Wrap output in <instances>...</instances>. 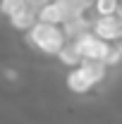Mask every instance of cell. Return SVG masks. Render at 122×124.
I'll return each instance as SVG.
<instances>
[{"mask_svg": "<svg viewBox=\"0 0 122 124\" xmlns=\"http://www.w3.org/2000/svg\"><path fill=\"white\" fill-rule=\"evenodd\" d=\"M29 43H34L46 55H58L62 48L67 46V36H65L62 26H50V24L36 22L29 29Z\"/></svg>", "mask_w": 122, "mask_h": 124, "instance_id": "cell-1", "label": "cell"}, {"mask_svg": "<svg viewBox=\"0 0 122 124\" xmlns=\"http://www.w3.org/2000/svg\"><path fill=\"white\" fill-rule=\"evenodd\" d=\"M91 33L96 38L105 41L110 46H117L122 43V17H96L91 22Z\"/></svg>", "mask_w": 122, "mask_h": 124, "instance_id": "cell-2", "label": "cell"}, {"mask_svg": "<svg viewBox=\"0 0 122 124\" xmlns=\"http://www.w3.org/2000/svg\"><path fill=\"white\" fill-rule=\"evenodd\" d=\"M70 17H74V12L70 10L67 0H48L43 7H38L36 22L50 24V26H60V24H65Z\"/></svg>", "mask_w": 122, "mask_h": 124, "instance_id": "cell-3", "label": "cell"}, {"mask_svg": "<svg viewBox=\"0 0 122 124\" xmlns=\"http://www.w3.org/2000/svg\"><path fill=\"white\" fill-rule=\"evenodd\" d=\"M74 43L79 46V53H81V57H84V60L103 62V64H105V57H108V53H110V48H113L110 43L101 41V38H96L91 31H89V33H84L81 38H77Z\"/></svg>", "mask_w": 122, "mask_h": 124, "instance_id": "cell-4", "label": "cell"}, {"mask_svg": "<svg viewBox=\"0 0 122 124\" xmlns=\"http://www.w3.org/2000/svg\"><path fill=\"white\" fill-rule=\"evenodd\" d=\"M67 88L77 95H84V93H89L93 88V84L89 81V77L77 67V69H70V74H67Z\"/></svg>", "mask_w": 122, "mask_h": 124, "instance_id": "cell-5", "label": "cell"}, {"mask_svg": "<svg viewBox=\"0 0 122 124\" xmlns=\"http://www.w3.org/2000/svg\"><path fill=\"white\" fill-rule=\"evenodd\" d=\"M58 60H60L62 64H67V67L77 69V67L84 62V57H81V53H79V46H77L74 41H67V46H65L60 53H58Z\"/></svg>", "mask_w": 122, "mask_h": 124, "instance_id": "cell-6", "label": "cell"}, {"mask_svg": "<svg viewBox=\"0 0 122 124\" xmlns=\"http://www.w3.org/2000/svg\"><path fill=\"white\" fill-rule=\"evenodd\" d=\"M79 69L89 77V81H91L93 86H98V84L105 79V74H108V67L103 64V62H91V60H84L81 64H79Z\"/></svg>", "mask_w": 122, "mask_h": 124, "instance_id": "cell-7", "label": "cell"}, {"mask_svg": "<svg viewBox=\"0 0 122 124\" xmlns=\"http://www.w3.org/2000/svg\"><path fill=\"white\" fill-rule=\"evenodd\" d=\"M10 24H12V29H17V31H29L31 26L36 24V10L24 7L22 12H17V15L10 17Z\"/></svg>", "mask_w": 122, "mask_h": 124, "instance_id": "cell-8", "label": "cell"}, {"mask_svg": "<svg viewBox=\"0 0 122 124\" xmlns=\"http://www.w3.org/2000/svg\"><path fill=\"white\" fill-rule=\"evenodd\" d=\"M96 17H115L122 12V0H93Z\"/></svg>", "mask_w": 122, "mask_h": 124, "instance_id": "cell-9", "label": "cell"}, {"mask_svg": "<svg viewBox=\"0 0 122 124\" xmlns=\"http://www.w3.org/2000/svg\"><path fill=\"white\" fill-rule=\"evenodd\" d=\"M26 7V0H0V12L5 17H12Z\"/></svg>", "mask_w": 122, "mask_h": 124, "instance_id": "cell-10", "label": "cell"}]
</instances>
